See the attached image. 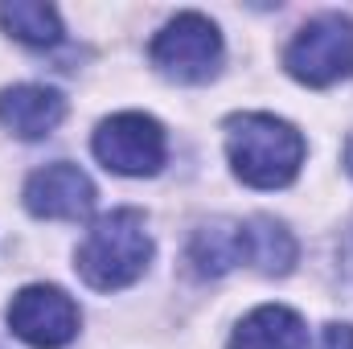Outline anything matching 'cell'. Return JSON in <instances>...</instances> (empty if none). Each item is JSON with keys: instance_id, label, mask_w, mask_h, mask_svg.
I'll return each instance as SVG.
<instances>
[{"instance_id": "cell-15", "label": "cell", "mask_w": 353, "mask_h": 349, "mask_svg": "<svg viewBox=\"0 0 353 349\" xmlns=\"http://www.w3.org/2000/svg\"><path fill=\"white\" fill-rule=\"evenodd\" d=\"M345 267H350V275H353V243H350V251H345Z\"/></svg>"}, {"instance_id": "cell-9", "label": "cell", "mask_w": 353, "mask_h": 349, "mask_svg": "<svg viewBox=\"0 0 353 349\" xmlns=\"http://www.w3.org/2000/svg\"><path fill=\"white\" fill-rule=\"evenodd\" d=\"M66 115L62 90L41 87V83H17L0 90V123L21 136V140H41L50 136Z\"/></svg>"}, {"instance_id": "cell-11", "label": "cell", "mask_w": 353, "mask_h": 349, "mask_svg": "<svg viewBox=\"0 0 353 349\" xmlns=\"http://www.w3.org/2000/svg\"><path fill=\"white\" fill-rule=\"evenodd\" d=\"M0 25L4 33H12L25 46H54L62 37V21L54 4H37V0H12L0 4Z\"/></svg>"}, {"instance_id": "cell-5", "label": "cell", "mask_w": 353, "mask_h": 349, "mask_svg": "<svg viewBox=\"0 0 353 349\" xmlns=\"http://www.w3.org/2000/svg\"><path fill=\"white\" fill-rule=\"evenodd\" d=\"M90 148H94V157L103 161L107 173L152 177V173H161V165H165L169 140H165V128L152 115H144V111H119V115H111V119L99 123Z\"/></svg>"}, {"instance_id": "cell-13", "label": "cell", "mask_w": 353, "mask_h": 349, "mask_svg": "<svg viewBox=\"0 0 353 349\" xmlns=\"http://www.w3.org/2000/svg\"><path fill=\"white\" fill-rule=\"evenodd\" d=\"M321 349H353V325H325L321 333Z\"/></svg>"}, {"instance_id": "cell-14", "label": "cell", "mask_w": 353, "mask_h": 349, "mask_svg": "<svg viewBox=\"0 0 353 349\" xmlns=\"http://www.w3.org/2000/svg\"><path fill=\"white\" fill-rule=\"evenodd\" d=\"M345 169H350V177H353V140L345 144Z\"/></svg>"}, {"instance_id": "cell-10", "label": "cell", "mask_w": 353, "mask_h": 349, "mask_svg": "<svg viewBox=\"0 0 353 349\" xmlns=\"http://www.w3.org/2000/svg\"><path fill=\"white\" fill-rule=\"evenodd\" d=\"M230 349H308V329L300 312L283 304H259L239 321Z\"/></svg>"}, {"instance_id": "cell-6", "label": "cell", "mask_w": 353, "mask_h": 349, "mask_svg": "<svg viewBox=\"0 0 353 349\" xmlns=\"http://www.w3.org/2000/svg\"><path fill=\"white\" fill-rule=\"evenodd\" d=\"M4 321L12 329V337H21L25 346H33V349L70 346L79 337V325H83L79 304L62 288H54V283H29V288H21L12 296Z\"/></svg>"}, {"instance_id": "cell-3", "label": "cell", "mask_w": 353, "mask_h": 349, "mask_svg": "<svg viewBox=\"0 0 353 349\" xmlns=\"http://www.w3.org/2000/svg\"><path fill=\"white\" fill-rule=\"evenodd\" d=\"M283 66L304 87H333L353 74V17L321 12L296 29L283 50Z\"/></svg>"}, {"instance_id": "cell-7", "label": "cell", "mask_w": 353, "mask_h": 349, "mask_svg": "<svg viewBox=\"0 0 353 349\" xmlns=\"http://www.w3.org/2000/svg\"><path fill=\"white\" fill-rule=\"evenodd\" d=\"M94 181L70 161H54L25 181V210L33 218L54 222H79L94 210Z\"/></svg>"}, {"instance_id": "cell-2", "label": "cell", "mask_w": 353, "mask_h": 349, "mask_svg": "<svg viewBox=\"0 0 353 349\" xmlns=\"http://www.w3.org/2000/svg\"><path fill=\"white\" fill-rule=\"evenodd\" d=\"M152 263V235L140 210H111L87 230L74 251V271L94 292L132 288Z\"/></svg>"}, {"instance_id": "cell-8", "label": "cell", "mask_w": 353, "mask_h": 349, "mask_svg": "<svg viewBox=\"0 0 353 349\" xmlns=\"http://www.w3.org/2000/svg\"><path fill=\"white\" fill-rule=\"evenodd\" d=\"M189 263L197 275L218 279L226 271H234L239 263H255V239H251V218H214L205 226L193 230L189 239Z\"/></svg>"}, {"instance_id": "cell-12", "label": "cell", "mask_w": 353, "mask_h": 349, "mask_svg": "<svg viewBox=\"0 0 353 349\" xmlns=\"http://www.w3.org/2000/svg\"><path fill=\"white\" fill-rule=\"evenodd\" d=\"M251 239H255V267L267 275H288L296 267V239L283 222L275 218H251Z\"/></svg>"}, {"instance_id": "cell-4", "label": "cell", "mask_w": 353, "mask_h": 349, "mask_svg": "<svg viewBox=\"0 0 353 349\" xmlns=\"http://www.w3.org/2000/svg\"><path fill=\"white\" fill-rule=\"evenodd\" d=\"M152 66L173 83H210L222 66V33L201 12H176L152 37Z\"/></svg>"}, {"instance_id": "cell-1", "label": "cell", "mask_w": 353, "mask_h": 349, "mask_svg": "<svg viewBox=\"0 0 353 349\" xmlns=\"http://www.w3.org/2000/svg\"><path fill=\"white\" fill-rule=\"evenodd\" d=\"M226 157L251 189H283L304 165V136L267 111H243L226 119Z\"/></svg>"}]
</instances>
